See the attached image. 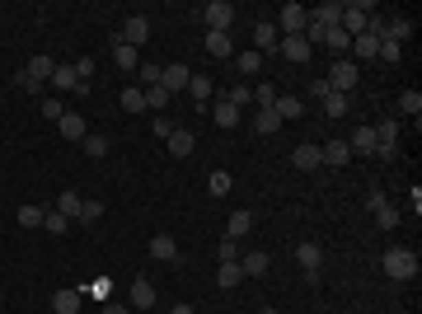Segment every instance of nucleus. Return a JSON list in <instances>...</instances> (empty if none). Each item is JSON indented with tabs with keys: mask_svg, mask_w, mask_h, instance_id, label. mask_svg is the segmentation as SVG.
Segmentation results:
<instances>
[{
	"mask_svg": "<svg viewBox=\"0 0 422 314\" xmlns=\"http://www.w3.org/2000/svg\"><path fill=\"white\" fill-rule=\"evenodd\" d=\"M80 221H85V225L104 221V202H85V207H80Z\"/></svg>",
	"mask_w": 422,
	"mask_h": 314,
	"instance_id": "obj_46",
	"label": "nucleus"
},
{
	"mask_svg": "<svg viewBox=\"0 0 422 314\" xmlns=\"http://www.w3.org/2000/svg\"><path fill=\"white\" fill-rule=\"evenodd\" d=\"M202 19H207V33H230L235 5H230V0H211V5H202Z\"/></svg>",
	"mask_w": 422,
	"mask_h": 314,
	"instance_id": "obj_5",
	"label": "nucleus"
},
{
	"mask_svg": "<svg viewBox=\"0 0 422 314\" xmlns=\"http://www.w3.org/2000/svg\"><path fill=\"white\" fill-rule=\"evenodd\" d=\"M113 38L141 52V43H151V19H146V14H127V19H122V28H118Z\"/></svg>",
	"mask_w": 422,
	"mask_h": 314,
	"instance_id": "obj_4",
	"label": "nucleus"
},
{
	"mask_svg": "<svg viewBox=\"0 0 422 314\" xmlns=\"http://www.w3.org/2000/svg\"><path fill=\"white\" fill-rule=\"evenodd\" d=\"M80 80H76V66H56L52 71V89H61V94H71Z\"/></svg>",
	"mask_w": 422,
	"mask_h": 314,
	"instance_id": "obj_27",
	"label": "nucleus"
},
{
	"mask_svg": "<svg viewBox=\"0 0 422 314\" xmlns=\"http://www.w3.org/2000/svg\"><path fill=\"white\" fill-rule=\"evenodd\" d=\"M43 230H47V235H66V230H71V221H66V216L52 207L47 216H43Z\"/></svg>",
	"mask_w": 422,
	"mask_h": 314,
	"instance_id": "obj_31",
	"label": "nucleus"
},
{
	"mask_svg": "<svg viewBox=\"0 0 422 314\" xmlns=\"http://www.w3.org/2000/svg\"><path fill=\"white\" fill-rule=\"evenodd\" d=\"M254 104L272 108V104H277V85H258V89H254Z\"/></svg>",
	"mask_w": 422,
	"mask_h": 314,
	"instance_id": "obj_42",
	"label": "nucleus"
},
{
	"mask_svg": "<svg viewBox=\"0 0 422 314\" xmlns=\"http://www.w3.org/2000/svg\"><path fill=\"white\" fill-rule=\"evenodd\" d=\"M113 61H118L122 71H136V66H141V52H136V47H127V43H118V38H113Z\"/></svg>",
	"mask_w": 422,
	"mask_h": 314,
	"instance_id": "obj_23",
	"label": "nucleus"
},
{
	"mask_svg": "<svg viewBox=\"0 0 422 314\" xmlns=\"http://www.w3.org/2000/svg\"><path fill=\"white\" fill-rule=\"evenodd\" d=\"M380 61H399V56H403V43H390V38H380Z\"/></svg>",
	"mask_w": 422,
	"mask_h": 314,
	"instance_id": "obj_43",
	"label": "nucleus"
},
{
	"mask_svg": "<svg viewBox=\"0 0 422 314\" xmlns=\"http://www.w3.org/2000/svg\"><path fill=\"white\" fill-rule=\"evenodd\" d=\"M211 89H216V85H211L207 76H192V80H188V94H192V99H211Z\"/></svg>",
	"mask_w": 422,
	"mask_h": 314,
	"instance_id": "obj_40",
	"label": "nucleus"
},
{
	"mask_svg": "<svg viewBox=\"0 0 422 314\" xmlns=\"http://www.w3.org/2000/svg\"><path fill=\"white\" fill-rule=\"evenodd\" d=\"M211 192H216V197H225V192H230V188H235V179H230V174H225V169H216V174H211Z\"/></svg>",
	"mask_w": 422,
	"mask_h": 314,
	"instance_id": "obj_39",
	"label": "nucleus"
},
{
	"mask_svg": "<svg viewBox=\"0 0 422 314\" xmlns=\"http://www.w3.org/2000/svg\"><path fill=\"white\" fill-rule=\"evenodd\" d=\"M89 76H94V56H76V80L89 85Z\"/></svg>",
	"mask_w": 422,
	"mask_h": 314,
	"instance_id": "obj_50",
	"label": "nucleus"
},
{
	"mask_svg": "<svg viewBox=\"0 0 422 314\" xmlns=\"http://www.w3.org/2000/svg\"><path fill=\"white\" fill-rule=\"evenodd\" d=\"M216 254H221V262H239V244H235V239H221Z\"/></svg>",
	"mask_w": 422,
	"mask_h": 314,
	"instance_id": "obj_47",
	"label": "nucleus"
},
{
	"mask_svg": "<svg viewBox=\"0 0 422 314\" xmlns=\"http://www.w3.org/2000/svg\"><path fill=\"white\" fill-rule=\"evenodd\" d=\"M370 216H375L380 230H395V225H399V207L385 197V192H370Z\"/></svg>",
	"mask_w": 422,
	"mask_h": 314,
	"instance_id": "obj_7",
	"label": "nucleus"
},
{
	"mask_svg": "<svg viewBox=\"0 0 422 314\" xmlns=\"http://www.w3.org/2000/svg\"><path fill=\"white\" fill-rule=\"evenodd\" d=\"M56 131H61L66 141H85V136H89V122L80 117L76 108H66V113H61V122H56Z\"/></svg>",
	"mask_w": 422,
	"mask_h": 314,
	"instance_id": "obj_9",
	"label": "nucleus"
},
{
	"mask_svg": "<svg viewBox=\"0 0 422 314\" xmlns=\"http://www.w3.org/2000/svg\"><path fill=\"white\" fill-rule=\"evenodd\" d=\"M188 66H164V71H159V89H164V94H179V89H188Z\"/></svg>",
	"mask_w": 422,
	"mask_h": 314,
	"instance_id": "obj_12",
	"label": "nucleus"
},
{
	"mask_svg": "<svg viewBox=\"0 0 422 314\" xmlns=\"http://www.w3.org/2000/svg\"><path fill=\"white\" fill-rule=\"evenodd\" d=\"M347 108H352L347 94H329V99H324V113H329V117H347Z\"/></svg>",
	"mask_w": 422,
	"mask_h": 314,
	"instance_id": "obj_35",
	"label": "nucleus"
},
{
	"mask_svg": "<svg viewBox=\"0 0 422 314\" xmlns=\"http://www.w3.org/2000/svg\"><path fill=\"white\" fill-rule=\"evenodd\" d=\"M258 131H263V136H272V131H282V117H277L272 108H258Z\"/></svg>",
	"mask_w": 422,
	"mask_h": 314,
	"instance_id": "obj_37",
	"label": "nucleus"
},
{
	"mask_svg": "<svg viewBox=\"0 0 422 314\" xmlns=\"http://www.w3.org/2000/svg\"><path fill=\"white\" fill-rule=\"evenodd\" d=\"M277 52L287 56V61H296V66H305V61H310V43H305V38H282Z\"/></svg>",
	"mask_w": 422,
	"mask_h": 314,
	"instance_id": "obj_14",
	"label": "nucleus"
},
{
	"mask_svg": "<svg viewBox=\"0 0 422 314\" xmlns=\"http://www.w3.org/2000/svg\"><path fill=\"white\" fill-rule=\"evenodd\" d=\"M80 300H85V291H56V295H52V310L56 314H80Z\"/></svg>",
	"mask_w": 422,
	"mask_h": 314,
	"instance_id": "obj_22",
	"label": "nucleus"
},
{
	"mask_svg": "<svg viewBox=\"0 0 422 314\" xmlns=\"http://www.w3.org/2000/svg\"><path fill=\"white\" fill-rule=\"evenodd\" d=\"M380 267H385L390 282H413V277H418V254L403 249V244H390L385 258H380Z\"/></svg>",
	"mask_w": 422,
	"mask_h": 314,
	"instance_id": "obj_1",
	"label": "nucleus"
},
{
	"mask_svg": "<svg viewBox=\"0 0 422 314\" xmlns=\"http://www.w3.org/2000/svg\"><path fill=\"white\" fill-rule=\"evenodd\" d=\"M235 66L244 71V76H258V71H263V52H239Z\"/></svg>",
	"mask_w": 422,
	"mask_h": 314,
	"instance_id": "obj_32",
	"label": "nucleus"
},
{
	"mask_svg": "<svg viewBox=\"0 0 422 314\" xmlns=\"http://www.w3.org/2000/svg\"><path fill=\"white\" fill-rule=\"evenodd\" d=\"M267 254H249V258H239V272H244V277H258V272H267Z\"/></svg>",
	"mask_w": 422,
	"mask_h": 314,
	"instance_id": "obj_30",
	"label": "nucleus"
},
{
	"mask_svg": "<svg viewBox=\"0 0 422 314\" xmlns=\"http://www.w3.org/2000/svg\"><path fill=\"white\" fill-rule=\"evenodd\" d=\"M99 314H132V305H122V300H104V310Z\"/></svg>",
	"mask_w": 422,
	"mask_h": 314,
	"instance_id": "obj_53",
	"label": "nucleus"
},
{
	"mask_svg": "<svg viewBox=\"0 0 422 314\" xmlns=\"http://www.w3.org/2000/svg\"><path fill=\"white\" fill-rule=\"evenodd\" d=\"M80 146H85V155H108V136H94V131H89V136H85V141H80Z\"/></svg>",
	"mask_w": 422,
	"mask_h": 314,
	"instance_id": "obj_38",
	"label": "nucleus"
},
{
	"mask_svg": "<svg viewBox=\"0 0 422 314\" xmlns=\"http://www.w3.org/2000/svg\"><path fill=\"white\" fill-rule=\"evenodd\" d=\"M225 104H235V108L254 104V89H249V85H230V89H225Z\"/></svg>",
	"mask_w": 422,
	"mask_h": 314,
	"instance_id": "obj_36",
	"label": "nucleus"
},
{
	"mask_svg": "<svg viewBox=\"0 0 422 314\" xmlns=\"http://www.w3.org/2000/svg\"><path fill=\"white\" fill-rule=\"evenodd\" d=\"M164 104H169V94H164L159 85H151V89H146V108H155V113H159Z\"/></svg>",
	"mask_w": 422,
	"mask_h": 314,
	"instance_id": "obj_48",
	"label": "nucleus"
},
{
	"mask_svg": "<svg viewBox=\"0 0 422 314\" xmlns=\"http://www.w3.org/2000/svg\"><path fill=\"white\" fill-rule=\"evenodd\" d=\"M136 71H141V80H146V85H159V71H164V66H155V61H141Z\"/></svg>",
	"mask_w": 422,
	"mask_h": 314,
	"instance_id": "obj_51",
	"label": "nucleus"
},
{
	"mask_svg": "<svg viewBox=\"0 0 422 314\" xmlns=\"http://www.w3.org/2000/svg\"><path fill=\"white\" fill-rule=\"evenodd\" d=\"M122 108H127V113H141V108H146V89L127 85V89H122Z\"/></svg>",
	"mask_w": 422,
	"mask_h": 314,
	"instance_id": "obj_34",
	"label": "nucleus"
},
{
	"mask_svg": "<svg viewBox=\"0 0 422 314\" xmlns=\"http://www.w3.org/2000/svg\"><path fill=\"white\" fill-rule=\"evenodd\" d=\"M343 314H352V310H343Z\"/></svg>",
	"mask_w": 422,
	"mask_h": 314,
	"instance_id": "obj_55",
	"label": "nucleus"
},
{
	"mask_svg": "<svg viewBox=\"0 0 422 314\" xmlns=\"http://www.w3.org/2000/svg\"><path fill=\"white\" fill-rule=\"evenodd\" d=\"M80 207H85V197H76V192H61V197H56V211H61L66 221H80Z\"/></svg>",
	"mask_w": 422,
	"mask_h": 314,
	"instance_id": "obj_28",
	"label": "nucleus"
},
{
	"mask_svg": "<svg viewBox=\"0 0 422 314\" xmlns=\"http://www.w3.org/2000/svg\"><path fill=\"white\" fill-rule=\"evenodd\" d=\"M43 117H47V122H61V113H66V104H61V99H43Z\"/></svg>",
	"mask_w": 422,
	"mask_h": 314,
	"instance_id": "obj_45",
	"label": "nucleus"
},
{
	"mask_svg": "<svg viewBox=\"0 0 422 314\" xmlns=\"http://www.w3.org/2000/svg\"><path fill=\"white\" fill-rule=\"evenodd\" d=\"M127 305H132V310H151V305H155V287H151V277H132V295H127Z\"/></svg>",
	"mask_w": 422,
	"mask_h": 314,
	"instance_id": "obj_10",
	"label": "nucleus"
},
{
	"mask_svg": "<svg viewBox=\"0 0 422 314\" xmlns=\"http://www.w3.org/2000/svg\"><path fill=\"white\" fill-rule=\"evenodd\" d=\"M89 295H94V300H108V295H113V287H108V277H94V282H89Z\"/></svg>",
	"mask_w": 422,
	"mask_h": 314,
	"instance_id": "obj_49",
	"label": "nucleus"
},
{
	"mask_svg": "<svg viewBox=\"0 0 422 314\" xmlns=\"http://www.w3.org/2000/svg\"><path fill=\"white\" fill-rule=\"evenodd\" d=\"M305 89H310V99H319V104H324V99H329V94H333V89H329V80H310V85H305Z\"/></svg>",
	"mask_w": 422,
	"mask_h": 314,
	"instance_id": "obj_52",
	"label": "nucleus"
},
{
	"mask_svg": "<svg viewBox=\"0 0 422 314\" xmlns=\"http://www.w3.org/2000/svg\"><path fill=\"white\" fill-rule=\"evenodd\" d=\"M211 117H216V127H239V108H235V104H225V99L211 108Z\"/></svg>",
	"mask_w": 422,
	"mask_h": 314,
	"instance_id": "obj_26",
	"label": "nucleus"
},
{
	"mask_svg": "<svg viewBox=\"0 0 422 314\" xmlns=\"http://www.w3.org/2000/svg\"><path fill=\"white\" fill-rule=\"evenodd\" d=\"M254 43H258V52H277V43H282V33H277V24H267V19H258V24H254Z\"/></svg>",
	"mask_w": 422,
	"mask_h": 314,
	"instance_id": "obj_16",
	"label": "nucleus"
},
{
	"mask_svg": "<svg viewBox=\"0 0 422 314\" xmlns=\"http://www.w3.org/2000/svg\"><path fill=\"white\" fill-rule=\"evenodd\" d=\"M197 150V136H192V127H174V136H169V155H192Z\"/></svg>",
	"mask_w": 422,
	"mask_h": 314,
	"instance_id": "obj_15",
	"label": "nucleus"
},
{
	"mask_svg": "<svg viewBox=\"0 0 422 314\" xmlns=\"http://www.w3.org/2000/svg\"><path fill=\"white\" fill-rule=\"evenodd\" d=\"M263 314H267V310H263Z\"/></svg>",
	"mask_w": 422,
	"mask_h": 314,
	"instance_id": "obj_56",
	"label": "nucleus"
},
{
	"mask_svg": "<svg viewBox=\"0 0 422 314\" xmlns=\"http://www.w3.org/2000/svg\"><path fill=\"white\" fill-rule=\"evenodd\" d=\"M329 89H333V94H347V89H357V80H362V71H357V61H352V56H338V61H333V66H329Z\"/></svg>",
	"mask_w": 422,
	"mask_h": 314,
	"instance_id": "obj_2",
	"label": "nucleus"
},
{
	"mask_svg": "<svg viewBox=\"0 0 422 314\" xmlns=\"http://www.w3.org/2000/svg\"><path fill=\"white\" fill-rule=\"evenodd\" d=\"M174 127H179V122H174V117H164V113H155V122H151V131H155V136H164V141L174 136Z\"/></svg>",
	"mask_w": 422,
	"mask_h": 314,
	"instance_id": "obj_44",
	"label": "nucleus"
},
{
	"mask_svg": "<svg viewBox=\"0 0 422 314\" xmlns=\"http://www.w3.org/2000/svg\"><path fill=\"white\" fill-rule=\"evenodd\" d=\"M151 258L174 262V258H179V239H174V235H155V239H151Z\"/></svg>",
	"mask_w": 422,
	"mask_h": 314,
	"instance_id": "obj_19",
	"label": "nucleus"
},
{
	"mask_svg": "<svg viewBox=\"0 0 422 314\" xmlns=\"http://www.w3.org/2000/svg\"><path fill=\"white\" fill-rule=\"evenodd\" d=\"M347 150L352 155H375V127H357L347 136Z\"/></svg>",
	"mask_w": 422,
	"mask_h": 314,
	"instance_id": "obj_13",
	"label": "nucleus"
},
{
	"mask_svg": "<svg viewBox=\"0 0 422 314\" xmlns=\"http://www.w3.org/2000/svg\"><path fill=\"white\" fill-rule=\"evenodd\" d=\"M399 108L418 117V113H422V94H418V89H403V94H399Z\"/></svg>",
	"mask_w": 422,
	"mask_h": 314,
	"instance_id": "obj_41",
	"label": "nucleus"
},
{
	"mask_svg": "<svg viewBox=\"0 0 422 314\" xmlns=\"http://www.w3.org/2000/svg\"><path fill=\"white\" fill-rule=\"evenodd\" d=\"M324 43L333 47V61H338L343 52H352V38H347V33H343L338 24H333V28H324Z\"/></svg>",
	"mask_w": 422,
	"mask_h": 314,
	"instance_id": "obj_25",
	"label": "nucleus"
},
{
	"mask_svg": "<svg viewBox=\"0 0 422 314\" xmlns=\"http://www.w3.org/2000/svg\"><path fill=\"white\" fill-rule=\"evenodd\" d=\"M291 164H296L300 174H310V169H324V155H319L315 141H300V146L291 150Z\"/></svg>",
	"mask_w": 422,
	"mask_h": 314,
	"instance_id": "obj_8",
	"label": "nucleus"
},
{
	"mask_svg": "<svg viewBox=\"0 0 422 314\" xmlns=\"http://www.w3.org/2000/svg\"><path fill=\"white\" fill-rule=\"evenodd\" d=\"M310 19H315L319 28H333L338 19H343V5H338V0H324L319 10H310Z\"/></svg>",
	"mask_w": 422,
	"mask_h": 314,
	"instance_id": "obj_20",
	"label": "nucleus"
},
{
	"mask_svg": "<svg viewBox=\"0 0 422 314\" xmlns=\"http://www.w3.org/2000/svg\"><path fill=\"white\" fill-rule=\"evenodd\" d=\"M43 216H47V211H43V207H33V202H24V207L14 211V221H19L24 230H43Z\"/></svg>",
	"mask_w": 422,
	"mask_h": 314,
	"instance_id": "obj_24",
	"label": "nucleus"
},
{
	"mask_svg": "<svg viewBox=\"0 0 422 314\" xmlns=\"http://www.w3.org/2000/svg\"><path fill=\"white\" fill-rule=\"evenodd\" d=\"M305 24H310V10H305V5H296V0H291V5L277 10V33H282V38H300Z\"/></svg>",
	"mask_w": 422,
	"mask_h": 314,
	"instance_id": "obj_3",
	"label": "nucleus"
},
{
	"mask_svg": "<svg viewBox=\"0 0 422 314\" xmlns=\"http://www.w3.org/2000/svg\"><path fill=\"white\" fill-rule=\"evenodd\" d=\"M207 52L211 56H230L235 47H230V33H207Z\"/></svg>",
	"mask_w": 422,
	"mask_h": 314,
	"instance_id": "obj_33",
	"label": "nucleus"
},
{
	"mask_svg": "<svg viewBox=\"0 0 422 314\" xmlns=\"http://www.w3.org/2000/svg\"><path fill=\"white\" fill-rule=\"evenodd\" d=\"M319 155H324V164L343 169L347 159H352V150H347V141H324V146H319Z\"/></svg>",
	"mask_w": 422,
	"mask_h": 314,
	"instance_id": "obj_18",
	"label": "nucleus"
},
{
	"mask_svg": "<svg viewBox=\"0 0 422 314\" xmlns=\"http://www.w3.org/2000/svg\"><path fill=\"white\" fill-rule=\"evenodd\" d=\"M24 71H28V80H33V85H43V80H52L56 61H52V56H43V52H38V56H33V61L24 66Z\"/></svg>",
	"mask_w": 422,
	"mask_h": 314,
	"instance_id": "obj_21",
	"label": "nucleus"
},
{
	"mask_svg": "<svg viewBox=\"0 0 422 314\" xmlns=\"http://www.w3.org/2000/svg\"><path fill=\"white\" fill-rule=\"evenodd\" d=\"M169 314H192V305H174V310H169Z\"/></svg>",
	"mask_w": 422,
	"mask_h": 314,
	"instance_id": "obj_54",
	"label": "nucleus"
},
{
	"mask_svg": "<svg viewBox=\"0 0 422 314\" xmlns=\"http://www.w3.org/2000/svg\"><path fill=\"white\" fill-rule=\"evenodd\" d=\"M216 282H221V291H230L244 282V272H239V262H221V272H216Z\"/></svg>",
	"mask_w": 422,
	"mask_h": 314,
	"instance_id": "obj_29",
	"label": "nucleus"
},
{
	"mask_svg": "<svg viewBox=\"0 0 422 314\" xmlns=\"http://www.w3.org/2000/svg\"><path fill=\"white\" fill-rule=\"evenodd\" d=\"M272 113H277L282 122H296V117H305V99H300V94H277Z\"/></svg>",
	"mask_w": 422,
	"mask_h": 314,
	"instance_id": "obj_11",
	"label": "nucleus"
},
{
	"mask_svg": "<svg viewBox=\"0 0 422 314\" xmlns=\"http://www.w3.org/2000/svg\"><path fill=\"white\" fill-rule=\"evenodd\" d=\"M296 262L305 267V282H319V267H324V249H319L315 239H300V244H296Z\"/></svg>",
	"mask_w": 422,
	"mask_h": 314,
	"instance_id": "obj_6",
	"label": "nucleus"
},
{
	"mask_svg": "<svg viewBox=\"0 0 422 314\" xmlns=\"http://www.w3.org/2000/svg\"><path fill=\"white\" fill-rule=\"evenodd\" d=\"M254 230V211H230V221H225V239H244Z\"/></svg>",
	"mask_w": 422,
	"mask_h": 314,
	"instance_id": "obj_17",
	"label": "nucleus"
}]
</instances>
